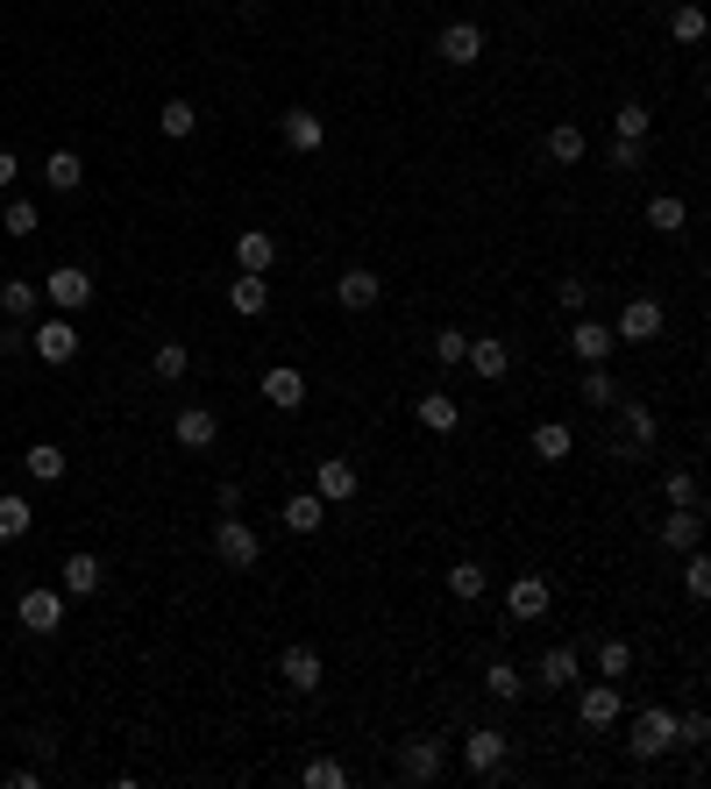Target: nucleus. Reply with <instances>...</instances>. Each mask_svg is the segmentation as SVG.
I'll return each instance as SVG.
<instances>
[{
    "label": "nucleus",
    "instance_id": "1",
    "mask_svg": "<svg viewBox=\"0 0 711 789\" xmlns=\"http://www.w3.org/2000/svg\"><path fill=\"white\" fill-rule=\"evenodd\" d=\"M577 719H584V733H612V725L626 719V690H619L612 676L584 682V690H577Z\"/></svg>",
    "mask_w": 711,
    "mask_h": 789
},
{
    "label": "nucleus",
    "instance_id": "2",
    "mask_svg": "<svg viewBox=\"0 0 711 789\" xmlns=\"http://www.w3.org/2000/svg\"><path fill=\"white\" fill-rule=\"evenodd\" d=\"M633 762H662V754L676 747V711L669 704H647V711H633Z\"/></svg>",
    "mask_w": 711,
    "mask_h": 789
},
{
    "label": "nucleus",
    "instance_id": "3",
    "mask_svg": "<svg viewBox=\"0 0 711 789\" xmlns=\"http://www.w3.org/2000/svg\"><path fill=\"white\" fill-rule=\"evenodd\" d=\"M214 563H221V569H256V563H264V541H256L235 512L214 526Z\"/></svg>",
    "mask_w": 711,
    "mask_h": 789
},
{
    "label": "nucleus",
    "instance_id": "4",
    "mask_svg": "<svg viewBox=\"0 0 711 789\" xmlns=\"http://www.w3.org/2000/svg\"><path fill=\"white\" fill-rule=\"evenodd\" d=\"M278 682H285V690H299V697H313V690L327 682L321 647H307V641H299V647H285V655H278Z\"/></svg>",
    "mask_w": 711,
    "mask_h": 789
},
{
    "label": "nucleus",
    "instance_id": "5",
    "mask_svg": "<svg viewBox=\"0 0 711 789\" xmlns=\"http://www.w3.org/2000/svg\"><path fill=\"white\" fill-rule=\"evenodd\" d=\"M43 299H51L57 313H86L93 307V278H86L79 264H57L51 278H43Z\"/></svg>",
    "mask_w": 711,
    "mask_h": 789
},
{
    "label": "nucleus",
    "instance_id": "6",
    "mask_svg": "<svg viewBox=\"0 0 711 789\" xmlns=\"http://www.w3.org/2000/svg\"><path fill=\"white\" fill-rule=\"evenodd\" d=\"M506 754H512V740L498 733V725L463 733V768H470V776H498V768H506Z\"/></svg>",
    "mask_w": 711,
    "mask_h": 789
},
{
    "label": "nucleus",
    "instance_id": "7",
    "mask_svg": "<svg viewBox=\"0 0 711 789\" xmlns=\"http://www.w3.org/2000/svg\"><path fill=\"white\" fill-rule=\"evenodd\" d=\"M313 491H321L327 505H349V498L363 491L356 463H349V455H321V463H313Z\"/></svg>",
    "mask_w": 711,
    "mask_h": 789
},
{
    "label": "nucleus",
    "instance_id": "8",
    "mask_svg": "<svg viewBox=\"0 0 711 789\" xmlns=\"http://www.w3.org/2000/svg\"><path fill=\"white\" fill-rule=\"evenodd\" d=\"M278 135H285V149H299V157L327 149V121L313 114V108H285V114H278Z\"/></svg>",
    "mask_w": 711,
    "mask_h": 789
},
{
    "label": "nucleus",
    "instance_id": "9",
    "mask_svg": "<svg viewBox=\"0 0 711 789\" xmlns=\"http://www.w3.org/2000/svg\"><path fill=\"white\" fill-rule=\"evenodd\" d=\"M14 612H22L29 633H57V626H65V590L36 584V590H22V604H14Z\"/></svg>",
    "mask_w": 711,
    "mask_h": 789
},
{
    "label": "nucleus",
    "instance_id": "10",
    "mask_svg": "<svg viewBox=\"0 0 711 789\" xmlns=\"http://www.w3.org/2000/svg\"><path fill=\"white\" fill-rule=\"evenodd\" d=\"M434 51H442V65H456V71H470L477 57H484V29L477 22H448L442 36H434Z\"/></svg>",
    "mask_w": 711,
    "mask_h": 789
},
{
    "label": "nucleus",
    "instance_id": "11",
    "mask_svg": "<svg viewBox=\"0 0 711 789\" xmlns=\"http://www.w3.org/2000/svg\"><path fill=\"white\" fill-rule=\"evenodd\" d=\"M43 363H71L79 356V327H71V313H57V321H36V335H29Z\"/></svg>",
    "mask_w": 711,
    "mask_h": 789
},
{
    "label": "nucleus",
    "instance_id": "12",
    "mask_svg": "<svg viewBox=\"0 0 711 789\" xmlns=\"http://www.w3.org/2000/svg\"><path fill=\"white\" fill-rule=\"evenodd\" d=\"M335 299H342V307H349V313H370L377 299H385V278H377L370 264H349V270H342V278H335Z\"/></svg>",
    "mask_w": 711,
    "mask_h": 789
},
{
    "label": "nucleus",
    "instance_id": "13",
    "mask_svg": "<svg viewBox=\"0 0 711 789\" xmlns=\"http://www.w3.org/2000/svg\"><path fill=\"white\" fill-rule=\"evenodd\" d=\"M704 541V512L698 505H669V520H662V548L669 555H690Z\"/></svg>",
    "mask_w": 711,
    "mask_h": 789
},
{
    "label": "nucleus",
    "instance_id": "14",
    "mask_svg": "<svg viewBox=\"0 0 711 789\" xmlns=\"http://www.w3.org/2000/svg\"><path fill=\"white\" fill-rule=\"evenodd\" d=\"M235 264L256 270V278H270V264H278V235H270V227H242L235 235Z\"/></svg>",
    "mask_w": 711,
    "mask_h": 789
},
{
    "label": "nucleus",
    "instance_id": "15",
    "mask_svg": "<svg viewBox=\"0 0 711 789\" xmlns=\"http://www.w3.org/2000/svg\"><path fill=\"white\" fill-rule=\"evenodd\" d=\"M264 399L278 405V413H299V405H307V377H299L292 363H270L264 370Z\"/></svg>",
    "mask_w": 711,
    "mask_h": 789
},
{
    "label": "nucleus",
    "instance_id": "16",
    "mask_svg": "<svg viewBox=\"0 0 711 789\" xmlns=\"http://www.w3.org/2000/svg\"><path fill=\"white\" fill-rule=\"evenodd\" d=\"M399 776L406 782H442V740H406L399 747Z\"/></svg>",
    "mask_w": 711,
    "mask_h": 789
},
{
    "label": "nucleus",
    "instance_id": "17",
    "mask_svg": "<svg viewBox=\"0 0 711 789\" xmlns=\"http://www.w3.org/2000/svg\"><path fill=\"white\" fill-rule=\"evenodd\" d=\"M612 335L619 342H655L662 335V307H655V299H626V313H619Z\"/></svg>",
    "mask_w": 711,
    "mask_h": 789
},
{
    "label": "nucleus",
    "instance_id": "18",
    "mask_svg": "<svg viewBox=\"0 0 711 789\" xmlns=\"http://www.w3.org/2000/svg\"><path fill=\"white\" fill-rule=\"evenodd\" d=\"M171 434H178V448H214V434H221V413H214V405H186Z\"/></svg>",
    "mask_w": 711,
    "mask_h": 789
},
{
    "label": "nucleus",
    "instance_id": "19",
    "mask_svg": "<svg viewBox=\"0 0 711 789\" xmlns=\"http://www.w3.org/2000/svg\"><path fill=\"white\" fill-rule=\"evenodd\" d=\"M569 348H577V363H612L619 335L604 321H577V327H569Z\"/></svg>",
    "mask_w": 711,
    "mask_h": 789
},
{
    "label": "nucleus",
    "instance_id": "20",
    "mask_svg": "<svg viewBox=\"0 0 711 789\" xmlns=\"http://www.w3.org/2000/svg\"><path fill=\"white\" fill-rule=\"evenodd\" d=\"M285 526H292V534H321L327 526V498L321 491H292L285 498Z\"/></svg>",
    "mask_w": 711,
    "mask_h": 789
},
{
    "label": "nucleus",
    "instance_id": "21",
    "mask_svg": "<svg viewBox=\"0 0 711 789\" xmlns=\"http://www.w3.org/2000/svg\"><path fill=\"white\" fill-rule=\"evenodd\" d=\"M57 590H65V598H93V590H100V555H65Z\"/></svg>",
    "mask_w": 711,
    "mask_h": 789
},
{
    "label": "nucleus",
    "instance_id": "22",
    "mask_svg": "<svg viewBox=\"0 0 711 789\" xmlns=\"http://www.w3.org/2000/svg\"><path fill=\"white\" fill-rule=\"evenodd\" d=\"M463 363H470V370L484 377V385H498V377L512 370V348H506V342H477V335H470V348H463Z\"/></svg>",
    "mask_w": 711,
    "mask_h": 789
},
{
    "label": "nucleus",
    "instance_id": "23",
    "mask_svg": "<svg viewBox=\"0 0 711 789\" xmlns=\"http://www.w3.org/2000/svg\"><path fill=\"white\" fill-rule=\"evenodd\" d=\"M43 186H51V192H79L86 186L79 149H51V157H43Z\"/></svg>",
    "mask_w": 711,
    "mask_h": 789
},
{
    "label": "nucleus",
    "instance_id": "24",
    "mask_svg": "<svg viewBox=\"0 0 711 789\" xmlns=\"http://www.w3.org/2000/svg\"><path fill=\"white\" fill-rule=\"evenodd\" d=\"M506 612H512V619H541V612H548V584H541V576H512Z\"/></svg>",
    "mask_w": 711,
    "mask_h": 789
},
{
    "label": "nucleus",
    "instance_id": "25",
    "mask_svg": "<svg viewBox=\"0 0 711 789\" xmlns=\"http://www.w3.org/2000/svg\"><path fill=\"white\" fill-rule=\"evenodd\" d=\"M413 413H420V427H427V434H456V427H463V405L448 399V391H427Z\"/></svg>",
    "mask_w": 711,
    "mask_h": 789
},
{
    "label": "nucleus",
    "instance_id": "26",
    "mask_svg": "<svg viewBox=\"0 0 711 789\" xmlns=\"http://www.w3.org/2000/svg\"><path fill=\"white\" fill-rule=\"evenodd\" d=\"M36 307H43V285L36 278H8V285H0V313H8V321H29Z\"/></svg>",
    "mask_w": 711,
    "mask_h": 789
},
{
    "label": "nucleus",
    "instance_id": "27",
    "mask_svg": "<svg viewBox=\"0 0 711 789\" xmlns=\"http://www.w3.org/2000/svg\"><path fill=\"white\" fill-rule=\"evenodd\" d=\"M577 676H584V655H577V647H548V655H541V682H548V690H569Z\"/></svg>",
    "mask_w": 711,
    "mask_h": 789
},
{
    "label": "nucleus",
    "instance_id": "28",
    "mask_svg": "<svg viewBox=\"0 0 711 789\" xmlns=\"http://www.w3.org/2000/svg\"><path fill=\"white\" fill-rule=\"evenodd\" d=\"M229 307H235V313H249V321H256V313L270 307V278H256V270H242V278L229 285Z\"/></svg>",
    "mask_w": 711,
    "mask_h": 789
},
{
    "label": "nucleus",
    "instance_id": "29",
    "mask_svg": "<svg viewBox=\"0 0 711 789\" xmlns=\"http://www.w3.org/2000/svg\"><path fill=\"white\" fill-rule=\"evenodd\" d=\"M149 370H157V385H178V377L192 370V348L186 342H157L149 348Z\"/></svg>",
    "mask_w": 711,
    "mask_h": 789
},
{
    "label": "nucleus",
    "instance_id": "30",
    "mask_svg": "<svg viewBox=\"0 0 711 789\" xmlns=\"http://www.w3.org/2000/svg\"><path fill=\"white\" fill-rule=\"evenodd\" d=\"M684 221H690V207L676 200V192H655V200H647V227H655V235H684Z\"/></svg>",
    "mask_w": 711,
    "mask_h": 789
},
{
    "label": "nucleus",
    "instance_id": "31",
    "mask_svg": "<svg viewBox=\"0 0 711 789\" xmlns=\"http://www.w3.org/2000/svg\"><path fill=\"white\" fill-rule=\"evenodd\" d=\"M569 448H577V434H569L563 420H541V427H534V455H541V463H563Z\"/></svg>",
    "mask_w": 711,
    "mask_h": 789
},
{
    "label": "nucleus",
    "instance_id": "32",
    "mask_svg": "<svg viewBox=\"0 0 711 789\" xmlns=\"http://www.w3.org/2000/svg\"><path fill=\"white\" fill-rule=\"evenodd\" d=\"M541 149H548L555 164H584V129H577V121H555V129H548V143H541Z\"/></svg>",
    "mask_w": 711,
    "mask_h": 789
},
{
    "label": "nucleus",
    "instance_id": "33",
    "mask_svg": "<svg viewBox=\"0 0 711 789\" xmlns=\"http://www.w3.org/2000/svg\"><path fill=\"white\" fill-rule=\"evenodd\" d=\"M22 469H29L36 484H57V477H65V448H57V442H36V448L22 455Z\"/></svg>",
    "mask_w": 711,
    "mask_h": 789
},
{
    "label": "nucleus",
    "instance_id": "34",
    "mask_svg": "<svg viewBox=\"0 0 711 789\" xmlns=\"http://www.w3.org/2000/svg\"><path fill=\"white\" fill-rule=\"evenodd\" d=\"M484 590H491V576H484V563H456L448 569V598H463V604H477Z\"/></svg>",
    "mask_w": 711,
    "mask_h": 789
},
{
    "label": "nucleus",
    "instance_id": "35",
    "mask_svg": "<svg viewBox=\"0 0 711 789\" xmlns=\"http://www.w3.org/2000/svg\"><path fill=\"white\" fill-rule=\"evenodd\" d=\"M598 676L626 682L633 676V641H612V633H604V641H598Z\"/></svg>",
    "mask_w": 711,
    "mask_h": 789
},
{
    "label": "nucleus",
    "instance_id": "36",
    "mask_svg": "<svg viewBox=\"0 0 711 789\" xmlns=\"http://www.w3.org/2000/svg\"><path fill=\"white\" fill-rule=\"evenodd\" d=\"M29 526H36V512H29V498H14V491H0V541H22Z\"/></svg>",
    "mask_w": 711,
    "mask_h": 789
},
{
    "label": "nucleus",
    "instance_id": "37",
    "mask_svg": "<svg viewBox=\"0 0 711 789\" xmlns=\"http://www.w3.org/2000/svg\"><path fill=\"white\" fill-rule=\"evenodd\" d=\"M157 129L178 143V135H192V129H200V108H192V100H164V108H157Z\"/></svg>",
    "mask_w": 711,
    "mask_h": 789
},
{
    "label": "nucleus",
    "instance_id": "38",
    "mask_svg": "<svg viewBox=\"0 0 711 789\" xmlns=\"http://www.w3.org/2000/svg\"><path fill=\"white\" fill-rule=\"evenodd\" d=\"M484 690H491L498 704H512V697H526V676L512 669V662H491V669H484Z\"/></svg>",
    "mask_w": 711,
    "mask_h": 789
},
{
    "label": "nucleus",
    "instance_id": "39",
    "mask_svg": "<svg viewBox=\"0 0 711 789\" xmlns=\"http://www.w3.org/2000/svg\"><path fill=\"white\" fill-rule=\"evenodd\" d=\"M299 776H307V789H342V782H349V768H342L335 754H313V762L299 768Z\"/></svg>",
    "mask_w": 711,
    "mask_h": 789
},
{
    "label": "nucleus",
    "instance_id": "40",
    "mask_svg": "<svg viewBox=\"0 0 711 789\" xmlns=\"http://www.w3.org/2000/svg\"><path fill=\"white\" fill-rule=\"evenodd\" d=\"M584 405H619V385L604 363H584Z\"/></svg>",
    "mask_w": 711,
    "mask_h": 789
},
{
    "label": "nucleus",
    "instance_id": "41",
    "mask_svg": "<svg viewBox=\"0 0 711 789\" xmlns=\"http://www.w3.org/2000/svg\"><path fill=\"white\" fill-rule=\"evenodd\" d=\"M662 498H669V505H698V498H704L698 469H669V477H662Z\"/></svg>",
    "mask_w": 711,
    "mask_h": 789
},
{
    "label": "nucleus",
    "instance_id": "42",
    "mask_svg": "<svg viewBox=\"0 0 711 789\" xmlns=\"http://www.w3.org/2000/svg\"><path fill=\"white\" fill-rule=\"evenodd\" d=\"M619 413H626V434H633V448H647V442H655V413H647V405L641 399H619Z\"/></svg>",
    "mask_w": 711,
    "mask_h": 789
},
{
    "label": "nucleus",
    "instance_id": "43",
    "mask_svg": "<svg viewBox=\"0 0 711 789\" xmlns=\"http://www.w3.org/2000/svg\"><path fill=\"white\" fill-rule=\"evenodd\" d=\"M704 740H711V719H704V711H676V747L704 754Z\"/></svg>",
    "mask_w": 711,
    "mask_h": 789
},
{
    "label": "nucleus",
    "instance_id": "44",
    "mask_svg": "<svg viewBox=\"0 0 711 789\" xmlns=\"http://www.w3.org/2000/svg\"><path fill=\"white\" fill-rule=\"evenodd\" d=\"M669 36L676 43H704V8H698V0H684V8L669 14Z\"/></svg>",
    "mask_w": 711,
    "mask_h": 789
},
{
    "label": "nucleus",
    "instance_id": "45",
    "mask_svg": "<svg viewBox=\"0 0 711 789\" xmlns=\"http://www.w3.org/2000/svg\"><path fill=\"white\" fill-rule=\"evenodd\" d=\"M647 129H655V114H647L641 100H626V108L612 114V135H633V143H647Z\"/></svg>",
    "mask_w": 711,
    "mask_h": 789
},
{
    "label": "nucleus",
    "instance_id": "46",
    "mask_svg": "<svg viewBox=\"0 0 711 789\" xmlns=\"http://www.w3.org/2000/svg\"><path fill=\"white\" fill-rule=\"evenodd\" d=\"M684 590H690V598H711V555L704 548L684 555Z\"/></svg>",
    "mask_w": 711,
    "mask_h": 789
},
{
    "label": "nucleus",
    "instance_id": "47",
    "mask_svg": "<svg viewBox=\"0 0 711 789\" xmlns=\"http://www.w3.org/2000/svg\"><path fill=\"white\" fill-rule=\"evenodd\" d=\"M0 227H8L14 242H22V235H36V200H8V214H0Z\"/></svg>",
    "mask_w": 711,
    "mask_h": 789
},
{
    "label": "nucleus",
    "instance_id": "48",
    "mask_svg": "<svg viewBox=\"0 0 711 789\" xmlns=\"http://www.w3.org/2000/svg\"><path fill=\"white\" fill-rule=\"evenodd\" d=\"M463 348H470V335H463V327H442V335H434V363H442V370H456Z\"/></svg>",
    "mask_w": 711,
    "mask_h": 789
},
{
    "label": "nucleus",
    "instance_id": "49",
    "mask_svg": "<svg viewBox=\"0 0 711 789\" xmlns=\"http://www.w3.org/2000/svg\"><path fill=\"white\" fill-rule=\"evenodd\" d=\"M647 164V143H633V135H612V171H641Z\"/></svg>",
    "mask_w": 711,
    "mask_h": 789
},
{
    "label": "nucleus",
    "instance_id": "50",
    "mask_svg": "<svg viewBox=\"0 0 711 789\" xmlns=\"http://www.w3.org/2000/svg\"><path fill=\"white\" fill-rule=\"evenodd\" d=\"M555 307H563V313H584V307H591V285H584V278H563V285H555Z\"/></svg>",
    "mask_w": 711,
    "mask_h": 789
},
{
    "label": "nucleus",
    "instance_id": "51",
    "mask_svg": "<svg viewBox=\"0 0 711 789\" xmlns=\"http://www.w3.org/2000/svg\"><path fill=\"white\" fill-rule=\"evenodd\" d=\"M22 348H29L22 327H0V356H22Z\"/></svg>",
    "mask_w": 711,
    "mask_h": 789
},
{
    "label": "nucleus",
    "instance_id": "52",
    "mask_svg": "<svg viewBox=\"0 0 711 789\" xmlns=\"http://www.w3.org/2000/svg\"><path fill=\"white\" fill-rule=\"evenodd\" d=\"M14 178H22V164H14V149H0V192H8Z\"/></svg>",
    "mask_w": 711,
    "mask_h": 789
},
{
    "label": "nucleus",
    "instance_id": "53",
    "mask_svg": "<svg viewBox=\"0 0 711 789\" xmlns=\"http://www.w3.org/2000/svg\"><path fill=\"white\" fill-rule=\"evenodd\" d=\"M242 8H264V0H242Z\"/></svg>",
    "mask_w": 711,
    "mask_h": 789
}]
</instances>
